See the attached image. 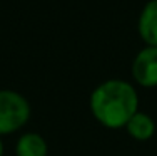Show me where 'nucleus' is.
I'll list each match as a JSON object with an SVG mask.
<instances>
[{
    "mask_svg": "<svg viewBox=\"0 0 157 156\" xmlns=\"http://www.w3.org/2000/svg\"><path fill=\"white\" fill-rule=\"evenodd\" d=\"M89 107L100 126L122 129L139 111V96L129 81L107 79L92 91Z\"/></svg>",
    "mask_w": 157,
    "mask_h": 156,
    "instance_id": "f257e3e1",
    "label": "nucleus"
},
{
    "mask_svg": "<svg viewBox=\"0 0 157 156\" xmlns=\"http://www.w3.org/2000/svg\"><path fill=\"white\" fill-rule=\"evenodd\" d=\"M30 114L32 107L25 96L12 89H0V138L22 129Z\"/></svg>",
    "mask_w": 157,
    "mask_h": 156,
    "instance_id": "f03ea898",
    "label": "nucleus"
},
{
    "mask_svg": "<svg viewBox=\"0 0 157 156\" xmlns=\"http://www.w3.org/2000/svg\"><path fill=\"white\" fill-rule=\"evenodd\" d=\"M132 77L142 87H157V47L145 46L132 61Z\"/></svg>",
    "mask_w": 157,
    "mask_h": 156,
    "instance_id": "7ed1b4c3",
    "label": "nucleus"
},
{
    "mask_svg": "<svg viewBox=\"0 0 157 156\" xmlns=\"http://www.w3.org/2000/svg\"><path fill=\"white\" fill-rule=\"evenodd\" d=\"M137 32L145 46L157 47V0H149L142 7L137 20Z\"/></svg>",
    "mask_w": 157,
    "mask_h": 156,
    "instance_id": "20e7f679",
    "label": "nucleus"
},
{
    "mask_svg": "<svg viewBox=\"0 0 157 156\" xmlns=\"http://www.w3.org/2000/svg\"><path fill=\"white\" fill-rule=\"evenodd\" d=\"M125 131L129 133V136L136 141H149L152 136L155 134V122L149 114L137 111L129 122L125 124Z\"/></svg>",
    "mask_w": 157,
    "mask_h": 156,
    "instance_id": "39448f33",
    "label": "nucleus"
},
{
    "mask_svg": "<svg viewBox=\"0 0 157 156\" xmlns=\"http://www.w3.org/2000/svg\"><path fill=\"white\" fill-rule=\"evenodd\" d=\"M15 154L17 156H47L48 146L39 133H24L15 143Z\"/></svg>",
    "mask_w": 157,
    "mask_h": 156,
    "instance_id": "423d86ee",
    "label": "nucleus"
},
{
    "mask_svg": "<svg viewBox=\"0 0 157 156\" xmlns=\"http://www.w3.org/2000/svg\"><path fill=\"white\" fill-rule=\"evenodd\" d=\"M0 156H3V141L0 138Z\"/></svg>",
    "mask_w": 157,
    "mask_h": 156,
    "instance_id": "0eeeda50",
    "label": "nucleus"
}]
</instances>
